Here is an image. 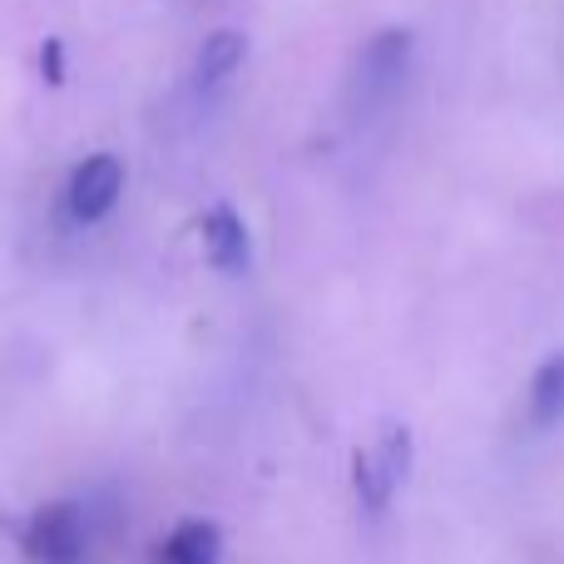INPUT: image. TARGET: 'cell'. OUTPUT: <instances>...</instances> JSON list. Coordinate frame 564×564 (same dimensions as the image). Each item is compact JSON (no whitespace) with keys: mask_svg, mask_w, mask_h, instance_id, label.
I'll return each mask as SVG.
<instances>
[{"mask_svg":"<svg viewBox=\"0 0 564 564\" xmlns=\"http://www.w3.org/2000/svg\"><path fill=\"white\" fill-rule=\"evenodd\" d=\"M406 466H411V431L406 426H391L381 436V446L371 451H357V466H351V480H357V496L371 516L391 506V496L401 490L406 480Z\"/></svg>","mask_w":564,"mask_h":564,"instance_id":"1","label":"cell"},{"mask_svg":"<svg viewBox=\"0 0 564 564\" xmlns=\"http://www.w3.org/2000/svg\"><path fill=\"white\" fill-rule=\"evenodd\" d=\"M411 65V35L406 30H381L367 50H361V65H357V105L361 109H377L391 105L406 79Z\"/></svg>","mask_w":564,"mask_h":564,"instance_id":"2","label":"cell"},{"mask_svg":"<svg viewBox=\"0 0 564 564\" xmlns=\"http://www.w3.org/2000/svg\"><path fill=\"white\" fill-rule=\"evenodd\" d=\"M25 550L35 564H79L85 560V516L69 500H50L30 516Z\"/></svg>","mask_w":564,"mask_h":564,"instance_id":"3","label":"cell"},{"mask_svg":"<svg viewBox=\"0 0 564 564\" xmlns=\"http://www.w3.org/2000/svg\"><path fill=\"white\" fill-rule=\"evenodd\" d=\"M119 194H124V164H119L115 154L79 159L75 174H69V188H65L69 218H79V224H99V218L115 214Z\"/></svg>","mask_w":564,"mask_h":564,"instance_id":"4","label":"cell"},{"mask_svg":"<svg viewBox=\"0 0 564 564\" xmlns=\"http://www.w3.org/2000/svg\"><path fill=\"white\" fill-rule=\"evenodd\" d=\"M198 234H204V248H208V258H214V268H224V273H243V268L253 263V238H248V224L238 208H228V204L208 208Z\"/></svg>","mask_w":564,"mask_h":564,"instance_id":"5","label":"cell"},{"mask_svg":"<svg viewBox=\"0 0 564 564\" xmlns=\"http://www.w3.org/2000/svg\"><path fill=\"white\" fill-rule=\"evenodd\" d=\"M243 59H248V35H238V30H214V35L204 40V50H198L194 85L198 89H218L224 79L238 75Z\"/></svg>","mask_w":564,"mask_h":564,"instance_id":"6","label":"cell"},{"mask_svg":"<svg viewBox=\"0 0 564 564\" xmlns=\"http://www.w3.org/2000/svg\"><path fill=\"white\" fill-rule=\"evenodd\" d=\"M218 555H224V535L214 520H184L159 545V564H218Z\"/></svg>","mask_w":564,"mask_h":564,"instance_id":"7","label":"cell"},{"mask_svg":"<svg viewBox=\"0 0 564 564\" xmlns=\"http://www.w3.org/2000/svg\"><path fill=\"white\" fill-rule=\"evenodd\" d=\"M530 416H535V426L564 421V351L550 357L545 367L535 371V381H530Z\"/></svg>","mask_w":564,"mask_h":564,"instance_id":"8","label":"cell"}]
</instances>
